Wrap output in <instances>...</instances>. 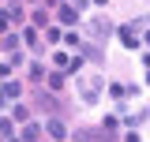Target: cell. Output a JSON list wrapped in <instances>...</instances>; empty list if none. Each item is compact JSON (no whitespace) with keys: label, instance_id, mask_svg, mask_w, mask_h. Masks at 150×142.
<instances>
[{"label":"cell","instance_id":"cell-3","mask_svg":"<svg viewBox=\"0 0 150 142\" xmlns=\"http://www.w3.org/2000/svg\"><path fill=\"white\" fill-rule=\"evenodd\" d=\"M60 22L75 26V22H79V8H71V4H60Z\"/></svg>","mask_w":150,"mask_h":142},{"label":"cell","instance_id":"cell-9","mask_svg":"<svg viewBox=\"0 0 150 142\" xmlns=\"http://www.w3.org/2000/svg\"><path fill=\"white\" fill-rule=\"evenodd\" d=\"M0 90H4V97H19V93H23V86H19V82H4Z\"/></svg>","mask_w":150,"mask_h":142},{"label":"cell","instance_id":"cell-16","mask_svg":"<svg viewBox=\"0 0 150 142\" xmlns=\"http://www.w3.org/2000/svg\"><path fill=\"white\" fill-rule=\"evenodd\" d=\"M124 142H139V135H128V138H124Z\"/></svg>","mask_w":150,"mask_h":142},{"label":"cell","instance_id":"cell-4","mask_svg":"<svg viewBox=\"0 0 150 142\" xmlns=\"http://www.w3.org/2000/svg\"><path fill=\"white\" fill-rule=\"evenodd\" d=\"M120 41H124L128 49H139V30H131V26H124V30H120Z\"/></svg>","mask_w":150,"mask_h":142},{"label":"cell","instance_id":"cell-12","mask_svg":"<svg viewBox=\"0 0 150 142\" xmlns=\"http://www.w3.org/2000/svg\"><path fill=\"white\" fill-rule=\"evenodd\" d=\"M56 67H68V71H71V60H68V53H56Z\"/></svg>","mask_w":150,"mask_h":142},{"label":"cell","instance_id":"cell-6","mask_svg":"<svg viewBox=\"0 0 150 142\" xmlns=\"http://www.w3.org/2000/svg\"><path fill=\"white\" fill-rule=\"evenodd\" d=\"M45 131H49L53 138H64V135H68V127H64V120H49V124H45Z\"/></svg>","mask_w":150,"mask_h":142},{"label":"cell","instance_id":"cell-10","mask_svg":"<svg viewBox=\"0 0 150 142\" xmlns=\"http://www.w3.org/2000/svg\"><path fill=\"white\" fill-rule=\"evenodd\" d=\"M49 90H64V75H60V71L49 75Z\"/></svg>","mask_w":150,"mask_h":142},{"label":"cell","instance_id":"cell-20","mask_svg":"<svg viewBox=\"0 0 150 142\" xmlns=\"http://www.w3.org/2000/svg\"><path fill=\"white\" fill-rule=\"evenodd\" d=\"M146 67H150V53H146Z\"/></svg>","mask_w":150,"mask_h":142},{"label":"cell","instance_id":"cell-18","mask_svg":"<svg viewBox=\"0 0 150 142\" xmlns=\"http://www.w3.org/2000/svg\"><path fill=\"white\" fill-rule=\"evenodd\" d=\"M143 41H146V45H150V30H146V37H143Z\"/></svg>","mask_w":150,"mask_h":142},{"label":"cell","instance_id":"cell-14","mask_svg":"<svg viewBox=\"0 0 150 142\" xmlns=\"http://www.w3.org/2000/svg\"><path fill=\"white\" fill-rule=\"evenodd\" d=\"M15 120H30V108H26V105H15Z\"/></svg>","mask_w":150,"mask_h":142},{"label":"cell","instance_id":"cell-15","mask_svg":"<svg viewBox=\"0 0 150 142\" xmlns=\"http://www.w3.org/2000/svg\"><path fill=\"white\" fill-rule=\"evenodd\" d=\"M11 75V64H0V79H8Z\"/></svg>","mask_w":150,"mask_h":142},{"label":"cell","instance_id":"cell-13","mask_svg":"<svg viewBox=\"0 0 150 142\" xmlns=\"http://www.w3.org/2000/svg\"><path fill=\"white\" fill-rule=\"evenodd\" d=\"M45 22H49V19H45V11H34V26H38V30H45Z\"/></svg>","mask_w":150,"mask_h":142},{"label":"cell","instance_id":"cell-19","mask_svg":"<svg viewBox=\"0 0 150 142\" xmlns=\"http://www.w3.org/2000/svg\"><path fill=\"white\" fill-rule=\"evenodd\" d=\"M0 105H4V90H0Z\"/></svg>","mask_w":150,"mask_h":142},{"label":"cell","instance_id":"cell-11","mask_svg":"<svg viewBox=\"0 0 150 142\" xmlns=\"http://www.w3.org/2000/svg\"><path fill=\"white\" fill-rule=\"evenodd\" d=\"M0 138H11V120H8V116L0 120Z\"/></svg>","mask_w":150,"mask_h":142},{"label":"cell","instance_id":"cell-5","mask_svg":"<svg viewBox=\"0 0 150 142\" xmlns=\"http://www.w3.org/2000/svg\"><path fill=\"white\" fill-rule=\"evenodd\" d=\"M79 53L86 56V60H94V64H98V60L105 56V53H101V49H98V45H94V41H86V45H79Z\"/></svg>","mask_w":150,"mask_h":142},{"label":"cell","instance_id":"cell-7","mask_svg":"<svg viewBox=\"0 0 150 142\" xmlns=\"http://www.w3.org/2000/svg\"><path fill=\"white\" fill-rule=\"evenodd\" d=\"M38 138H41V127H38V124H26V127H23V142H38Z\"/></svg>","mask_w":150,"mask_h":142},{"label":"cell","instance_id":"cell-8","mask_svg":"<svg viewBox=\"0 0 150 142\" xmlns=\"http://www.w3.org/2000/svg\"><path fill=\"white\" fill-rule=\"evenodd\" d=\"M11 22H15L11 11H0V34H8V30H11Z\"/></svg>","mask_w":150,"mask_h":142},{"label":"cell","instance_id":"cell-1","mask_svg":"<svg viewBox=\"0 0 150 142\" xmlns=\"http://www.w3.org/2000/svg\"><path fill=\"white\" fill-rule=\"evenodd\" d=\"M75 90H79V97H83L86 105H94V101L101 97V79H98V75H75Z\"/></svg>","mask_w":150,"mask_h":142},{"label":"cell","instance_id":"cell-2","mask_svg":"<svg viewBox=\"0 0 150 142\" xmlns=\"http://www.w3.org/2000/svg\"><path fill=\"white\" fill-rule=\"evenodd\" d=\"M86 30H90V37H94V41H109L112 22H109V19H90V26H86Z\"/></svg>","mask_w":150,"mask_h":142},{"label":"cell","instance_id":"cell-17","mask_svg":"<svg viewBox=\"0 0 150 142\" xmlns=\"http://www.w3.org/2000/svg\"><path fill=\"white\" fill-rule=\"evenodd\" d=\"M83 4H86V0H75V8H83Z\"/></svg>","mask_w":150,"mask_h":142}]
</instances>
